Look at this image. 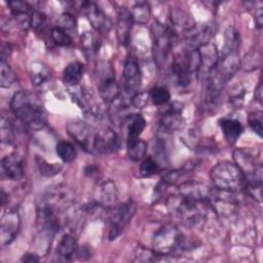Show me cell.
I'll use <instances>...</instances> for the list:
<instances>
[{
  "instance_id": "11",
  "label": "cell",
  "mask_w": 263,
  "mask_h": 263,
  "mask_svg": "<svg viewBox=\"0 0 263 263\" xmlns=\"http://www.w3.org/2000/svg\"><path fill=\"white\" fill-rule=\"evenodd\" d=\"M67 130L70 137L88 153H95V143L97 132L90 124L85 121L75 119L67 124Z\"/></svg>"
},
{
  "instance_id": "30",
  "label": "cell",
  "mask_w": 263,
  "mask_h": 263,
  "mask_svg": "<svg viewBox=\"0 0 263 263\" xmlns=\"http://www.w3.org/2000/svg\"><path fill=\"white\" fill-rule=\"evenodd\" d=\"M171 24L177 33L179 30L184 33L195 25L192 16L180 8H173L171 10Z\"/></svg>"
},
{
  "instance_id": "29",
  "label": "cell",
  "mask_w": 263,
  "mask_h": 263,
  "mask_svg": "<svg viewBox=\"0 0 263 263\" xmlns=\"http://www.w3.org/2000/svg\"><path fill=\"white\" fill-rule=\"evenodd\" d=\"M219 124L226 141L230 145L235 144L243 130L241 123L233 118H223Z\"/></svg>"
},
{
  "instance_id": "38",
  "label": "cell",
  "mask_w": 263,
  "mask_h": 263,
  "mask_svg": "<svg viewBox=\"0 0 263 263\" xmlns=\"http://www.w3.org/2000/svg\"><path fill=\"white\" fill-rule=\"evenodd\" d=\"M0 139L3 144L11 145L14 143L15 139V132L12 122L9 118L5 117L4 115L1 116V123H0Z\"/></svg>"
},
{
  "instance_id": "52",
  "label": "cell",
  "mask_w": 263,
  "mask_h": 263,
  "mask_svg": "<svg viewBox=\"0 0 263 263\" xmlns=\"http://www.w3.org/2000/svg\"><path fill=\"white\" fill-rule=\"evenodd\" d=\"M187 172L184 170H172L166 171L162 175V182L164 184H175L177 183Z\"/></svg>"
},
{
  "instance_id": "17",
  "label": "cell",
  "mask_w": 263,
  "mask_h": 263,
  "mask_svg": "<svg viewBox=\"0 0 263 263\" xmlns=\"http://www.w3.org/2000/svg\"><path fill=\"white\" fill-rule=\"evenodd\" d=\"M118 198V189L111 180H103L97 184L92 193V201L99 206L110 208Z\"/></svg>"
},
{
  "instance_id": "25",
  "label": "cell",
  "mask_w": 263,
  "mask_h": 263,
  "mask_svg": "<svg viewBox=\"0 0 263 263\" xmlns=\"http://www.w3.org/2000/svg\"><path fill=\"white\" fill-rule=\"evenodd\" d=\"M1 177L13 181H18L24 177V166L22 158L16 153L6 155L0 163Z\"/></svg>"
},
{
  "instance_id": "40",
  "label": "cell",
  "mask_w": 263,
  "mask_h": 263,
  "mask_svg": "<svg viewBox=\"0 0 263 263\" xmlns=\"http://www.w3.org/2000/svg\"><path fill=\"white\" fill-rule=\"evenodd\" d=\"M16 80V75L10 66L5 62H0V86L2 88L10 87Z\"/></svg>"
},
{
  "instance_id": "46",
  "label": "cell",
  "mask_w": 263,
  "mask_h": 263,
  "mask_svg": "<svg viewBox=\"0 0 263 263\" xmlns=\"http://www.w3.org/2000/svg\"><path fill=\"white\" fill-rule=\"evenodd\" d=\"M248 122L253 132H255L259 137H262V123H263V113L260 110L253 111L248 116Z\"/></svg>"
},
{
  "instance_id": "19",
  "label": "cell",
  "mask_w": 263,
  "mask_h": 263,
  "mask_svg": "<svg viewBox=\"0 0 263 263\" xmlns=\"http://www.w3.org/2000/svg\"><path fill=\"white\" fill-rule=\"evenodd\" d=\"M197 50L200 59L198 75L200 74L204 78L216 69L220 59L219 51L217 49V46L212 42H208L201 45L197 48Z\"/></svg>"
},
{
  "instance_id": "16",
  "label": "cell",
  "mask_w": 263,
  "mask_h": 263,
  "mask_svg": "<svg viewBox=\"0 0 263 263\" xmlns=\"http://www.w3.org/2000/svg\"><path fill=\"white\" fill-rule=\"evenodd\" d=\"M183 105L179 102L167 103L159 115V127L164 133H174L182 127Z\"/></svg>"
},
{
  "instance_id": "35",
  "label": "cell",
  "mask_w": 263,
  "mask_h": 263,
  "mask_svg": "<svg viewBox=\"0 0 263 263\" xmlns=\"http://www.w3.org/2000/svg\"><path fill=\"white\" fill-rule=\"evenodd\" d=\"M240 44L239 32L232 26H229L224 32V45L222 52L238 51Z\"/></svg>"
},
{
  "instance_id": "48",
  "label": "cell",
  "mask_w": 263,
  "mask_h": 263,
  "mask_svg": "<svg viewBox=\"0 0 263 263\" xmlns=\"http://www.w3.org/2000/svg\"><path fill=\"white\" fill-rule=\"evenodd\" d=\"M7 4L10 8V11L14 15H25V14H29V13L31 14V12L33 11L30 4L25 1L14 0V1L7 2Z\"/></svg>"
},
{
  "instance_id": "18",
  "label": "cell",
  "mask_w": 263,
  "mask_h": 263,
  "mask_svg": "<svg viewBox=\"0 0 263 263\" xmlns=\"http://www.w3.org/2000/svg\"><path fill=\"white\" fill-rule=\"evenodd\" d=\"M122 77H123V86L127 95L133 96L137 91H139L142 76H141L140 67L138 65V62L135 60V58L129 57L126 59L123 67Z\"/></svg>"
},
{
  "instance_id": "12",
  "label": "cell",
  "mask_w": 263,
  "mask_h": 263,
  "mask_svg": "<svg viewBox=\"0 0 263 263\" xmlns=\"http://www.w3.org/2000/svg\"><path fill=\"white\" fill-rule=\"evenodd\" d=\"M74 198V192L70 187L59 184L49 188L41 197L40 202L49 205L61 214L73 205Z\"/></svg>"
},
{
  "instance_id": "23",
  "label": "cell",
  "mask_w": 263,
  "mask_h": 263,
  "mask_svg": "<svg viewBox=\"0 0 263 263\" xmlns=\"http://www.w3.org/2000/svg\"><path fill=\"white\" fill-rule=\"evenodd\" d=\"M120 142L117 134L110 128H102L97 132L95 154H110L118 150Z\"/></svg>"
},
{
  "instance_id": "42",
  "label": "cell",
  "mask_w": 263,
  "mask_h": 263,
  "mask_svg": "<svg viewBox=\"0 0 263 263\" xmlns=\"http://www.w3.org/2000/svg\"><path fill=\"white\" fill-rule=\"evenodd\" d=\"M134 256H135L134 261H137V262H154V261H158L161 257V255L156 253L153 249L150 250L145 247H138L135 250Z\"/></svg>"
},
{
  "instance_id": "37",
  "label": "cell",
  "mask_w": 263,
  "mask_h": 263,
  "mask_svg": "<svg viewBox=\"0 0 263 263\" xmlns=\"http://www.w3.org/2000/svg\"><path fill=\"white\" fill-rule=\"evenodd\" d=\"M127 154L134 161H139L144 158L147 151V144L145 141L138 139L135 141L126 142Z\"/></svg>"
},
{
  "instance_id": "58",
  "label": "cell",
  "mask_w": 263,
  "mask_h": 263,
  "mask_svg": "<svg viewBox=\"0 0 263 263\" xmlns=\"http://www.w3.org/2000/svg\"><path fill=\"white\" fill-rule=\"evenodd\" d=\"M8 197V194H6L5 192H4V190L3 189H1V195H0V200H1V205H5V203H6V200L8 199L7 198Z\"/></svg>"
},
{
  "instance_id": "47",
  "label": "cell",
  "mask_w": 263,
  "mask_h": 263,
  "mask_svg": "<svg viewBox=\"0 0 263 263\" xmlns=\"http://www.w3.org/2000/svg\"><path fill=\"white\" fill-rule=\"evenodd\" d=\"M50 36L53 42L59 46H68L72 42V38L69 34L58 27H53L50 31Z\"/></svg>"
},
{
  "instance_id": "21",
  "label": "cell",
  "mask_w": 263,
  "mask_h": 263,
  "mask_svg": "<svg viewBox=\"0 0 263 263\" xmlns=\"http://www.w3.org/2000/svg\"><path fill=\"white\" fill-rule=\"evenodd\" d=\"M213 34L211 25H194L183 33L184 40L189 49H197L201 45L210 42Z\"/></svg>"
},
{
  "instance_id": "55",
  "label": "cell",
  "mask_w": 263,
  "mask_h": 263,
  "mask_svg": "<svg viewBox=\"0 0 263 263\" xmlns=\"http://www.w3.org/2000/svg\"><path fill=\"white\" fill-rule=\"evenodd\" d=\"M22 261L23 262H29V263L38 262L39 261V256L37 254H35V253H28V254L23 256Z\"/></svg>"
},
{
  "instance_id": "26",
  "label": "cell",
  "mask_w": 263,
  "mask_h": 263,
  "mask_svg": "<svg viewBox=\"0 0 263 263\" xmlns=\"http://www.w3.org/2000/svg\"><path fill=\"white\" fill-rule=\"evenodd\" d=\"M77 250L78 246L75 236L71 233H67L61 238L60 242L58 243L54 254V260L60 262H69L72 260L73 256L77 254Z\"/></svg>"
},
{
  "instance_id": "28",
  "label": "cell",
  "mask_w": 263,
  "mask_h": 263,
  "mask_svg": "<svg viewBox=\"0 0 263 263\" xmlns=\"http://www.w3.org/2000/svg\"><path fill=\"white\" fill-rule=\"evenodd\" d=\"M30 78L35 87L43 88L49 83L51 73L43 63L34 62L30 65Z\"/></svg>"
},
{
  "instance_id": "2",
  "label": "cell",
  "mask_w": 263,
  "mask_h": 263,
  "mask_svg": "<svg viewBox=\"0 0 263 263\" xmlns=\"http://www.w3.org/2000/svg\"><path fill=\"white\" fill-rule=\"evenodd\" d=\"M203 201H196L181 194L170 196L166 208L175 219L186 226H197L205 218Z\"/></svg>"
},
{
  "instance_id": "15",
  "label": "cell",
  "mask_w": 263,
  "mask_h": 263,
  "mask_svg": "<svg viewBox=\"0 0 263 263\" xmlns=\"http://www.w3.org/2000/svg\"><path fill=\"white\" fill-rule=\"evenodd\" d=\"M80 10L97 32L108 34L112 29V22L97 3L92 1H82L80 3Z\"/></svg>"
},
{
  "instance_id": "43",
  "label": "cell",
  "mask_w": 263,
  "mask_h": 263,
  "mask_svg": "<svg viewBox=\"0 0 263 263\" xmlns=\"http://www.w3.org/2000/svg\"><path fill=\"white\" fill-rule=\"evenodd\" d=\"M261 65V53L257 49H252L249 51L245 59L240 61V66L243 67L245 70L251 71L254 69H257Z\"/></svg>"
},
{
  "instance_id": "34",
  "label": "cell",
  "mask_w": 263,
  "mask_h": 263,
  "mask_svg": "<svg viewBox=\"0 0 263 263\" xmlns=\"http://www.w3.org/2000/svg\"><path fill=\"white\" fill-rule=\"evenodd\" d=\"M129 12L134 23L144 25L149 21L151 9H150L149 3L145 1H140L133 5Z\"/></svg>"
},
{
  "instance_id": "54",
  "label": "cell",
  "mask_w": 263,
  "mask_h": 263,
  "mask_svg": "<svg viewBox=\"0 0 263 263\" xmlns=\"http://www.w3.org/2000/svg\"><path fill=\"white\" fill-rule=\"evenodd\" d=\"M255 22L257 27L261 29L263 26V9L261 6L257 7L255 10Z\"/></svg>"
},
{
  "instance_id": "7",
  "label": "cell",
  "mask_w": 263,
  "mask_h": 263,
  "mask_svg": "<svg viewBox=\"0 0 263 263\" xmlns=\"http://www.w3.org/2000/svg\"><path fill=\"white\" fill-rule=\"evenodd\" d=\"M96 79L99 95L104 102H112L119 93L115 71L109 62L102 61L96 67Z\"/></svg>"
},
{
  "instance_id": "22",
  "label": "cell",
  "mask_w": 263,
  "mask_h": 263,
  "mask_svg": "<svg viewBox=\"0 0 263 263\" xmlns=\"http://www.w3.org/2000/svg\"><path fill=\"white\" fill-rule=\"evenodd\" d=\"M240 66L238 51L222 52L215 72L227 83L237 72Z\"/></svg>"
},
{
  "instance_id": "36",
  "label": "cell",
  "mask_w": 263,
  "mask_h": 263,
  "mask_svg": "<svg viewBox=\"0 0 263 263\" xmlns=\"http://www.w3.org/2000/svg\"><path fill=\"white\" fill-rule=\"evenodd\" d=\"M55 152L58 156L66 163H70L75 160L77 152L74 145L67 141H61L55 146Z\"/></svg>"
},
{
  "instance_id": "49",
  "label": "cell",
  "mask_w": 263,
  "mask_h": 263,
  "mask_svg": "<svg viewBox=\"0 0 263 263\" xmlns=\"http://www.w3.org/2000/svg\"><path fill=\"white\" fill-rule=\"evenodd\" d=\"M245 88L241 85H236L229 93V102L234 108H241L245 101Z\"/></svg>"
},
{
  "instance_id": "31",
  "label": "cell",
  "mask_w": 263,
  "mask_h": 263,
  "mask_svg": "<svg viewBox=\"0 0 263 263\" xmlns=\"http://www.w3.org/2000/svg\"><path fill=\"white\" fill-rule=\"evenodd\" d=\"M84 73V67L80 62L69 63L63 72V80L69 86L78 85Z\"/></svg>"
},
{
  "instance_id": "6",
  "label": "cell",
  "mask_w": 263,
  "mask_h": 263,
  "mask_svg": "<svg viewBox=\"0 0 263 263\" xmlns=\"http://www.w3.org/2000/svg\"><path fill=\"white\" fill-rule=\"evenodd\" d=\"M152 35L155 63L159 68H161L168 61L172 50L177 44L178 33L172 26H165L156 22L152 26Z\"/></svg>"
},
{
  "instance_id": "53",
  "label": "cell",
  "mask_w": 263,
  "mask_h": 263,
  "mask_svg": "<svg viewBox=\"0 0 263 263\" xmlns=\"http://www.w3.org/2000/svg\"><path fill=\"white\" fill-rule=\"evenodd\" d=\"M155 154L157 155V159L161 158L162 161L164 160L165 155H166L165 154V145L160 141H158L155 145Z\"/></svg>"
},
{
  "instance_id": "20",
  "label": "cell",
  "mask_w": 263,
  "mask_h": 263,
  "mask_svg": "<svg viewBox=\"0 0 263 263\" xmlns=\"http://www.w3.org/2000/svg\"><path fill=\"white\" fill-rule=\"evenodd\" d=\"M110 107L108 109L109 117L111 121L116 125H121L126 123L128 118L134 114L132 113L130 107L132 102L119 93L112 102L109 103Z\"/></svg>"
},
{
  "instance_id": "41",
  "label": "cell",
  "mask_w": 263,
  "mask_h": 263,
  "mask_svg": "<svg viewBox=\"0 0 263 263\" xmlns=\"http://www.w3.org/2000/svg\"><path fill=\"white\" fill-rule=\"evenodd\" d=\"M55 27L62 29L63 31H65L67 34L70 35L71 33H74L76 31L77 21L74 17V15H72L71 13L64 12L57 20V26Z\"/></svg>"
},
{
  "instance_id": "45",
  "label": "cell",
  "mask_w": 263,
  "mask_h": 263,
  "mask_svg": "<svg viewBox=\"0 0 263 263\" xmlns=\"http://www.w3.org/2000/svg\"><path fill=\"white\" fill-rule=\"evenodd\" d=\"M36 164L38 166V170L41 175L46 177H52L62 170V166L57 163H48L41 157H36Z\"/></svg>"
},
{
  "instance_id": "56",
  "label": "cell",
  "mask_w": 263,
  "mask_h": 263,
  "mask_svg": "<svg viewBox=\"0 0 263 263\" xmlns=\"http://www.w3.org/2000/svg\"><path fill=\"white\" fill-rule=\"evenodd\" d=\"M11 52V48L8 44H5L2 46V49H1V60L2 61H5V59L10 54Z\"/></svg>"
},
{
  "instance_id": "13",
  "label": "cell",
  "mask_w": 263,
  "mask_h": 263,
  "mask_svg": "<svg viewBox=\"0 0 263 263\" xmlns=\"http://www.w3.org/2000/svg\"><path fill=\"white\" fill-rule=\"evenodd\" d=\"M206 202L213 210L222 217H229L235 214L239 206V200L235 192H230L221 189H212Z\"/></svg>"
},
{
  "instance_id": "51",
  "label": "cell",
  "mask_w": 263,
  "mask_h": 263,
  "mask_svg": "<svg viewBox=\"0 0 263 263\" xmlns=\"http://www.w3.org/2000/svg\"><path fill=\"white\" fill-rule=\"evenodd\" d=\"M149 100H150V97H149L148 91H137L130 98L132 105L138 109L144 108L147 105V103L149 102Z\"/></svg>"
},
{
  "instance_id": "14",
  "label": "cell",
  "mask_w": 263,
  "mask_h": 263,
  "mask_svg": "<svg viewBox=\"0 0 263 263\" xmlns=\"http://www.w3.org/2000/svg\"><path fill=\"white\" fill-rule=\"evenodd\" d=\"M21 227V217L17 209H6L0 221V245L5 247L11 243L16 237Z\"/></svg>"
},
{
  "instance_id": "3",
  "label": "cell",
  "mask_w": 263,
  "mask_h": 263,
  "mask_svg": "<svg viewBox=\"0 0 263 263\" xmlns=\"http://www.w3.org/2000/svg\"><path fill=\"white\" fill-rule=\"evenodd\" d=\"M200 59L197 49L187 48L176 57L170 67L172 78L176 85L186 87L193 78L198 76Z\"/></svg>"
},
{
  "instance_id": "9",
  "label": "cell",
  "mask_w": 263,
  "mask_h": 263,
  "mask_svg": "<svg viewBox=\"0 0 263 263\" xmlns=\"http://www.w3.org/2000/svg\"><path fill=\"white\" fill-rule=\"evenodd\" d=\"M136 212V203L128 199L111 210L109 215V232L110 240L116 239L124 230Z\"/></svg>"
},
{
  "instance_id": "32",
  "label": "cell",
  "mask_w": 263,
  "mask_h": 263,
  "mask_svg": "<svg viewBox=\"0 0 263 263\" xmlns=\"http://www.w3.org/2000/svg\"><path fill=\"white\" fill-rule=\"evenodd\" d=\"M127 125V138L126 142L140 139V135L143 133L146 126V120L141 114H133L126 121Z\"/></svg>"
},
{
  "instance_id": "4",
  "label": "cell",
  "mask_w": 263,
  "mask_h": 263,
  "mask_svg": "<svg viewBox=\"0 0 263 263\" xmlns=\"http://www.w3.org/2000/svg\"><path fill=\"white\" fill-rule=\"evenodd\" d=\"M153 250L161 256H170L189 249L185 235L175 224H166L159 228L152 238Z\"/></svg>"
},
{
  "instance_id": "1",
  "label": "cell",
  "mask_w": 263,
  "mask_h": 263,
  "mask_svg": "<svg viewBox=\"0 0 263 263\" xmlns=\"http://www.w3.org/2000/svg\"><path fill=\"white\" fill-rule=\"evenodd\" d=\"M10 109L16 118L31 129H42L47 123L43 104L37 96L27 90H20L13 95Z\"/></svg>"
},
{
  "instance_id": "44",
  "label": "cell",
  "mask_w": 263,
  "mask_h": 263,
  "mask_svg": "<svg viewBox=\"0 0 263 263\" xmlns=\"http://www.w3.org/2000/svg\"><path fill=\"white\" fill-rule=\"evenodd\" d=\"M159 172V164L151 156H148L143 159L139 167V174L141 177H150Z\"/></svg>"
},
{
  "instance_id": "24",
  "label": "cell",
  "mask_w": 263,
  "mask_h": 263,
  "mask_svg": "<svg viewBox=\"0 0 263 263\" xmlns=\"http://www.w3.org/2000/svg\"><path fill=\"white\" fill-rule=\"evenodd\" d=\"M211 191L212 188L200 181H185L179 186V194L196 201L206 202Z\"/></svg>"
},
{
  "instance_id": "50",
  "label": "cell",
  "mask_w": 263,
  "mask_h": 263,
  "mask_svg": "<svg viewBox=\"0 0 263 263\" xmlns=\"http://www.w3.org/2000/svg\"><path fill=\"white\" fill-rule=\"evenodd\" d=\"M46 23V15L38 10H33L30 14V26L35 30H41Z\"/></svg>"
},
{
  "instance_id": "10",
  "label": "cell",
  "mask_w": 263,
  "mask_h": 263,
  "mask_svg": "<svg viewBox=\"0 0 263 263\" xmlns=\"http://www.w3.org/2000/svg\"><path fill=\"white\" fill-rule=\"evenodd\" d=\"M233 159L246 183H262V165L254 155L243 149H236L233 151Z\"/></svg>"
},
{
  "instance_id": "5",
  "label": "cell",
  "mask_w": 263,
  "mask_h": 263,
  "mask_svg": "<svg viewBox=\"0 0 263 263\" xmlns=\"http://www.w3.org/2000/svg\"><path fill=\"white\" fill-rule=\"evenodd\" d=\"M211 180L221 190L238 193L245 188V178L234 162L223 160L211 170Z\"/></svg>"
},
{
  "instance_id": "8",
  "label": "cell",
  "mask_w": 263,
  "mask_h": 263,
  "mask_svg": "<svg viewBox=\"0 0 263 263\" xmlns=\"http://www.w3.org/2000/svg\"><path fill=\"white\" fill-rule=\"evenodd\" d=\"M225 84L226 82L215 72V70L204 77L200 99V105L204 112H213L218 108Z\"/></svg>"
},
{
  "instance_id": "39",
  "label": "cell",
  "mask_w": 263,
  "mask_h": 263,
  "mask_svg": "<svg viewBox=\"0 0 263 263\" xmlns=\"http://www.w3.org/2000/svg\"><path fill=\"white\" fill-rule=\"evenodd\" d=\"M149 97L155 106H164L170 103L171 92L165 86H155L149 91Z\"/></svg>"
},
{
  "instance_id": "33",
  "label": "cell",
  "mask_w": 263,
  "mask_h": 263,
  "mask_svg": "<svg viewBox=\"0 0 263 263\" xmlns=\"http://www.w3.org/2000/svg\"><path fill=\"white\" fill-rule=\"evenodd\" d=\"M80 42H81V48H82L84 54L88 59H91V58L96 57V54L98 53V51L100 49L101 41L95 33L84 32L81 35Z\"/></svg>"
},
{
  "instance_id": "27",
  "label": "cell",
  "mask_w": 263,
  "mask_h": 263,
  "mask_svg": "<svg viewBox=\"0 0 263 263\" xmlns=\"http://www.w3.org/2000/svg\"><path fill=\"white\" fill-rule=\"evenodd\" d=\"M133 23L134 22L129 10L126 7H121L118 11V18L116 25L117 39L121 45L125 46L128 44Z\"/></svg>"
},
{
  "instance_id": "57",
  "label": "cell",
  "mask_w": 263,
  "mask_h": 263,
  "mask_svg": "<svg viewBox=\"0 0 263 263\" xmlns=\"http://www.w3.org/2000/svg\"><path fill=\"white\" fill-rule=\"evenodd\" d=\"M255 99L260 104L262 103V85H261V83L258 84V86H257V88L255 90Z\"/></svg>"
}]
</instances>
